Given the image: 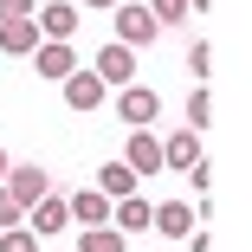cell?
Instances as JSON below:
<instances>
[{
  "label": "cell",
  "mask_w": 252,
  "mask_h": 252,
  "mask_svg": "<svg viewBox=\"0 0 252 252\" xmlns=\"http://www.w3.org/2000/svg\"><path fill=\"white\" fill-rule=\"evenodd\" d=\"M26 233H39V239H59L65 226H71V214H65V194H52V188H45L39 200H32V207H26V220H20Z\"/></svg>",
  "instance_id": "cell-2"
},
{
  "label": "cell",
  "mask_w": 252,
  "mask_h": 252,
  "mask_svg": "<svg viewBox=\"0 0 252 252\" xmlns=\"http://www.w3.org/2000/svg\"><path fill=\"white\" fill-rule=\"evenodd\" d=\"M0 20H32V0H0Z\"/></svg>",
  "instance_id": "cell-22"
},
{
  "label": "cell",
  "mask_w": 252,
  "mask_h": 252,
  "mask_svg": "<svg viewBox=\"0 0 252 252\" xmlns=\"http://www.w3.org/2000/svg\"><path fill=\"white\" fill-rule=\"evenodd\" d=\"M149 226L168 233V239H181V233H194V207H188V200H162V207L149 214Z\"/></svg>",
  "instance_id": "cell-12"
},
{
  "label": "cell",
  "mask_w": 252,
  "mask_h": 252,
  "mask_svg": "<svg viewBox=\"0 0 252 252\" xmlns=\"http://www.w3.org/2000/svg\"><path fill=\"white\" fill-rule=\"evenodd\" d=\"M188 71H194L200 84H207V78H214V45H207V39H200V45H194V52H188Z\"/></svg>",
  "instance_id": "cell-20"
},
{
  "label": "cell",
  "mask_w": 252,
  "mask_h": 252,
  "mask_svg": "<svg viewBox=\"0 0 252 252\" xmlns=\"http://www.w3.org/2000/svg\"><path fill=\"white\" fill-rule=\"evenodd\" d=\"M65 214H71V226H104V220H110V200L97 194V188H78V194L65 200Z\"/></svg>",
  "instance_id": "cell-10"
},
{
  "label": "cell",
  "mask_w": 252,
  "mask_h": 252,
  "mask_svg": "<svg viewBox=\"0 0 252 252\" xmlns=\"http://www.w3.org/2000/svg\"><path fill=\"white\" fill-rule=\"evenodd\" d=\"M84 7H123V0H84Z\"/></svg>",
  "instance_id": "cell-23"
},
{
  "label": "cell",
  "mask_w": 252,
  "mask_h": 252,
  "mask_svg": "<svg viewBox=\"0 0 252 252\" xmlns=\"http://www.w3.org/2000/svg\"><path fill=\"white\" fill-rule=\"evenodd\" d=\"M0 188H7V194L20 200V207H32V200H39L45 188H52V175H45L39 162H20V168H7V175H0Z\"/></svg>",
  "instance_id": "cell-6"
},
{
  "label": "cell",
  "mask_w": 252,
  "mask_h": 252,
  "mask_svg": "<svg viewBox=\"0 0 252 252\" xmlns=\"http://www.w3.org/2000/svg\"><path fill=\"white\" fill-rule=\"evenodd\" d=\"M142 7H149L156 26H181V20H188V0H142Z\"/></svg>",
  "instance_id": "cell-18"
},
{
  "label": "cell",
  "mask_w": 252,
  "mask_h": 252,
  "mask_svg": "<svg viewBox=\"0 0 252 252\" xmlns=\"http://www.w3.org/2000/svg\"><path fill=\"white\" fill-rule=\"evenodd\" d=\"M194 162H200V129H181V136L162 142V168H181V175H188Z\"/></svg>",
  "instance_id": "cell-11"
},
{
  "label": "cell",
  "mask_w": 252,
  "mask_h": 252,
  "mask_svg": "<svg viewBox=\"0 0 252 252\" xmlns=\"http://www.w3.org/2000/svg\"><path fill=\"white\" fill-rule=\"evenodd\" d=\"M104 84H136V45H123V39H110L104 52H97V65H91Z\"/></svg>",
  "instance_id": "cell-5"
},
{
  "label": "cell",
  "mask_w": 252,
  "mask_h": 252,
  "mask_svg": "<svg viewBox=\"0 0 252 252\" xmlns=\"http://www.w3.org/2000/svg\"><path fill=\"white\" fill-rule=\"evenodd\" d=\"M78 252H129V239L104 220V226H84V233H78Z\"/></svg>",
  "instance_id": "cell-15"
},
{
  "label": "cell",
  "mask_w": 252,
  "mask_h": 252,
  "mask_svg": "<svg viewBox=\"0 0 252 252\" xmlns=\"http://www.w3.org/2000/svg\"><path fill=\"white\" fill-rule=\"evenodd\" d=\"M110 214H117V233H149V200L142 194H123V200H110Z\"/></svg>",
  "instance_id": "cell-14"
},
{
  "label": "cell",
  "mask_w": 252,
  "mask_h": 252,
  "mask_svg": "<svg viewBox=\"0 0 252 252\" xmlns=\"http://www.w3.org/2000/svg\"><path fill=\"white\" fill-rule=\"evenodd\" d=\"M123 162H129V175H136V181L162 175V142L149 136V129H129V156H123Z\"/></svg>",
  "instance_id": "cell-8"
},
{
  "label": "cell",
  "mask_w": 252,
  "mask_h": 252,
  "mask_svg": "<svg viewBox=\"0 0 252 252\" xmlns=\"http://www.w3.org/2000/svg\"><path fill=\"white\" fill-rule=\"evenodd\" d=\"M20 220H26V207H20L7 188H0V233H7V226H20Z\"/></svg>",
  "instance_id": "cell-21"
},
{
  "label": "cell",
  "mask_w": 252,
  "mask_h": 252,
  "mask_svg": "<svg viewBox=\"0 0 252 252\" xmlns=\"http://www.w3.org/2000/svg\"><path fill=\"white\" fill-rule=\"evenodd\" d=\"M32 26L45 39H71L78 32V7H71V0H45V7H32Z\"/></svg>",
  "instance_id": "cell-9"
},
{
  "label": "cell",
  "mask_w": 252,
  "mask_h": 252,
  "mask_svg": "<svg viewBox=\"0 0 252 252\" xmlns=\"http://www.w3.org/2000/svg\"><path fill=\"white\" fill-rule=\"evenodd\" d=\"M26 59H32V71H39L45 84H59V78H71V71H78V52H71V39H39Z\"/></svg>",
  "instance_id": "cell-1"
},
{
  "label": "cell",
  "mask_w": 252,
  "mask_h": 252,
  "mask_svg": "<svg viewBox=\"0 0 252 252\" xmlns=\"http://www.w3.org/2000/svg\"><path fill=\"white\" fill-rule=\"evenodd\" d=\"M45 32L32 26V20H0V52H13V59H26L32 45H39Z\"/></svg>",
  "instance_id": "cell-13"
},
{
  "label": "cell",
  "mask_w": 252,
  "mask_h": 252,
  "mask_svg": "<svg viewBox=\"0 0 252 252\" xmlns=\"http://www.w3.org/2000/svg\"><path fill=\"white\" fill-rule=\"evenodd\" d=\"M188 129H214V91H194L188 97Z\"/></svg>",
  "instance_id": "cell-17"
},
{
  "label": "cell",
  "mask_w": 252,
  "mask_h": 252,
  "mask_svg": "<svg viewBox=\"0 0 252 252\" xmlns=\"http://www.w3.org/2000/svg\"><path fill=\"white\" fill-rule=\"evenodd\" d=\"M59 91H65V104H71V110H97V104H104V91H110V84L97 78L91 65H78L71 78H59Z\"/></svg>",
  "instance_id": "cell-4"
},
{
  "label": "cell",
  "mask_w": 252,
  "mask_h": 252,
  "mask_svg": "<svg viewBox=\"0 0 252 252\" xmlns=\"http://www.w3.org/2000/svg\"><path fill=\"white\" fill-rule=\"evenodd\" d=\"M188 7H214V0H188Z\"/></svg>",
  "instance_id": "cell-25"
},
{
  "label": "cell",
  "mask_w": 252,
  "mask_h": 252,
  "mask_svg": "<svg viewBox=\"0 0 252 252\" xmlns=\"http://www.w3.org/2000/svg\"><path fill=\"white\" fill-rule=\"evenodd\" d=\"M97 194H104V200H123V194H136V175H129V162H104V175H97Z\"/></svg>",
  "instance_id": "cell-16"
},
{
  "label": "cell",
  "mask_w": 252,
  "mask_h": 252,
  "mask_svg": "<svg viewBox=\"0 0 252 252\" xmlns=\"http://www.w3.org/2000/svg\"><path fill=\"white\" fill-rule=\"evenodd\" d=\"M7 168H13V162H7V149H0V175H7Z\"/></svg>",
  "instance_id": "cell-24"
},
{
  "label": "cell",
  "mask_w": 252,
  "mask_h": 252,
  "mask_svg": "<svg viewBox=\"0 0 252 252\" xmlns=\"http://www.w3.org/2000/svg\"><path fill=\"white\" fill-rule=\"evenodd\" d=\"M0 252H39V233H26V226H7V233H0Z\"/></svg>",
  "instance_id": "cell-19"
},
{
  "label": "cell",
  "mask_w": 252,
  "mask_h": 252,
  "mask_svg": "<svg viewBox=\"0 0 252 252\" xmlns=\"http://www.w3.org/2000/svg\"><path fill=\"white\" fill-rule=\"evenodd\" d=\"M117 117L129 123V129H149L162 117V91H149V84H123V97H117Z\"/></svg>",
  "instance_id": "cell-3"
},
{
  "label": "cell",
  "mask_w": 252,
  "mask_h": 252,
  "mask_svg": "<svg viewBox=\"0 0 252 252\" xmlns=\"http://www.w3.org/2000/svg\"><path fill=\"white\" fill-rule=\"evenodd\" d=\"M156 20H149V7H136V0H129V7H117V39L123 45H136V52H142V45H156Z\"/></svg>",
  "instance_id": "cell-7"
}]
</instances>
